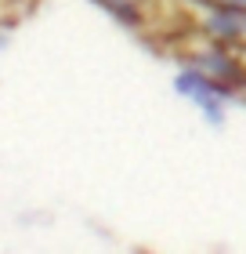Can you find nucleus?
Returning <instances> with one entry per match:
<instances>
[{
  "label": "nucleus",
  "instance_id": "1",
  "mask_svg": "<svg viewBox=\"0 0 246 254\" xmlns=\"http://www.w3.org/2000/svg\"><path fill=\"white\" fill-rule=\"evenodd\" d=\"M178 91H181V95H189L196 106L206 113L210 124H221V120H225V113H221V98L232 95V87L214 84V80H210L206 73H199V69H185V73L178 76Z\"/></svg>",
  "mask_w": 246,
  "mask_h": 254
},
{
  "label": "nucleus",
  "instance_id": "2",
  "mask_svg": "<svg viewBox=\"0 0 246 254\" xmlns=\"http://www.w3.org/2000/svg\"><path fill=\"white\" fill-rule=\"evenodd\" d=\"M210 33H217V37H228V40H239L243 33H246V26H243V18L236 15V11H217V15H210Z\"/></svg>",
  "mask_w": 246,
  "mask_h": 254
},
{
  "label": "nucleus",
  "instance_id": "3",
  "mask_svg": "<svg viewBox=\"0 0 246 254\" xmlns=\"http://www.w3.org/2000/svg\"><path fill=\"white\" fill-rule=\"evenodd\" d=\"M101 4L109 7L112 15H116V18L123 22V26H138V11H134L131 4H127V0H101Z\"/></svg>",
  "mask_w": 246,
  "mask_h": 254
},
{
  "label": "nucleus",
  "instance_id": "4",
  "mask_svg": "<svg viewBox=\"0 0 246 254\" xmlns=\"http://www.w3.org/2000/svg\"><path fill=\"white\" fill-rule=\"evenodd\" d=\"M228 11H236V15H239V18H243V26H246V15H243V11H239V7H236V4H228Z\"/></svg>",
  "mask_w": 246,
  "mask_h": 254
},
{
  "label": "nucleus",
  "instance_id": "5",
  "mask_svg": "<svg viewBox=\"0 0 246 254\" xmlns=\"http://www.w3.org/2000/svg\"><path fill=\"white\" fill-rule=\"evenodd\" d=\"M228 4H246V0H228Z\"/></svg>",
  "mask_w": 246,
  "mask_h": 254
}]
</instances>
